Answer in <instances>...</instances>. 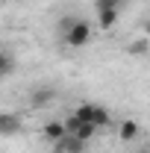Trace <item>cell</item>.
Listing matches in <instances>:
<instances>
[{
	"mask_svg": "<svg viewBox=\"0 0 150 153\" xmlns=\"http://www.w3.org/2000/svg\"><path fill=\"white\" fill-rule=\"evenodd\" d=\"M56 153H85V141H79L74 133H68L62 141H56Z\"/></svg>",
	"mask_w": 150,
	"mask_h": 153,
	"instance_id": "277c9868",
	"label": "cell"
},
{
	"mask_svg": "<svg viewBox=\"0 0 150 153\" xmlns=\"http://www.w3.org/2000/svg\"><path fill=\"white\" fill-rule=\"evenodd\" d=\"M12 68H15V59H12V53H3V65H0V76H9V74H12Z\"/></svg>",
	"mask_w": 150,
	"mask_h": 153,
	"instance_id": "7c38bea8",
	"label": "cell"
},
{
	"mask_svg": "<svg viewBox=\"0 0 150 153\" xmlns=\"http://www.w3.org/2000/svg\"><path fill=\"white\" fill-rule=\"evenodd\" d=\"M97 130H100L97 124H85V121H82V124L74 130V135L79 138V141H85V144H88V138H94V135H97Z\"/></svg>",
	"mask_w": 150,
	"mask_h": 153,
	"instance_id": "30bf717a",
	"label": "cell"
},
{
	"mask_svg": "<svg viewBox=\"0 0 150 153\" xmlns=\"http://www.w3.org/2000/svg\"><path fill=\"white\" fill-rule=\"evenodd\" d=\"M118 15H121V9H103V12H97V27L100 30H112L118 24Z\"/></svg>",
	"mask_w": 150,
	"mask_h": 153,
	"instance_id": "ba28073f",
	"label": "cell"
},
{
	"mask_svg": "<svg viewBox=\"0 0 150 153\" xmlns=\"http://www.w3.org/2000/svg\"><path fill=\"white\" fill-rule=\"evenodd\" d=\"M74 115L79 118V121H85V124H97L100 130L112 124V115L106 112L100 103H79V106L74 109Z\"/></svg>",
	"mask_w": 150,
	"mask_h": 153,
	"instance_id": "7a4b0ae2",
	"label": "cell"
},
{
	"mask_svg": "<svg viewBox=\"0 0 150 153\" xmlns=\"http://www.w3.org/2000/svg\"><path fill=\"white\" fill-rule=\"evenodd\" d=\"M59 36L68 47H85L94 38V24L85 18H62L59 21Z\"/></svg>",
	"mask_w": 150,
	"mask_h": 153,
	"instance_id": "6da1fadb",
	"label": "cell"
},
{
	"mask_svg": "<svg viewBox=\"0 0 150 153\" xmlns=\"http://www.w3.org/2000/svg\"><path fill=\"white\" fill-rule=\"evenodd\" d=\"M138 133H141V124L132 121V118H124L118 124V138L121 141H132V138H138Z\"/></svg>",
	"mask_w": 150,
	"mask_h": 153,
	"instance_id": "5b68a950",
	"label": "cell"
},
{
	"mask_svg": "<svg viewBox=\"0 0 150 153\" xmlns=\"http://www.w3.org/2000/svg\"><path fill=\"white\" fill-rule=\"evenodd\" d=\"M18 115H12V112H6V115H0V133L3 135H15L18 133Z\"/></svg>",
	"mask_w": 150,
	"mask_h": 153,
	"instance_id": "9c48e42d",
	"label": "cell"
},
{
	"mask_svg": "<svg viewBox=\"0 0 150 153\" xmlns=\"http://www.w3.org/2000/svg\"><path fill=\"white\" fill-rule=\"evenodd\" d=\"M127 53H130V56H147V53H150V38L147 36L132 38L130 44H127Z\"/></svg>",
	"mask_w": 150,
	"mask_h": 153,
	"instance_id": "52a82bcc",
	"label": "cell"
},
{
	"mask_svg": "<svg viewBox=\"0 0 150 153\" xmlns=\"http://www.w3.org/2000/svg\"><path fill=\"white\" fill-rule=\"evenodd\" d=\"M53 97H56L53 88H44V85H41V88H36V91L30 94V106H33V109H44V106L53 103Z\"/></svg>",
	"mask_w": 150,
	"mask_h": 153,
	"instance_id": "8992f818",
	"label": "cell"
},
{
	"mask_svg": "<svg viewBox=\"0 0 150 153\" xmlns=\"http://www.w3.org/2000/svg\"><path fill=\"white\" fill-rule=\"evenodd\" d=\"M141 33L150 38V18H144V21H141Z\"/></svg>",
	"mask_w": 150,
	"mask_h": 153,
	"instance_id": "4fadbf2b",
	"label": "cell"
},
{
	"mask_svg": "<svg viewBox=\"0 0 150 153\" xmlns=\"http://www.w3.org/2000/svg\"><path fill=\"white\" fill-rule=\"evenodd\" d=\"M41 135L56 144V141H62V138L68 135V124H65V121H47V124L41 127Z\"/></svg>",
	"mask_w": 150,
	"mask_h": 153,
	"instance_id": "3957f363",
	"label": "cell"
},
{
	"mask_svg": "<svg viewBox=\"0 0 150 153\" xmlns=\"http://www.w3.org/2000/svg\"><path fill=\"white\" fill-rule=\"evenodd\" d=\"M132 153H150V147H138V150H132Z\"/></svg>",
	"mask_w": 150,
	"mask_h": 153,
	"instance_id": "5bb4252c",
	"label": "cell"
},
{
	"mask_svg": "<svg viewBox=\"0 0 150 153\" xmlns=\"http://www.w3.org/2000/svg\"><path fill=\"white\" fill-rule=\"evenodd\" d=\"M124 0H94V12H103V9H121Z\"/></svg>",
	"mask_w": 150,
	"mask_h": 153,
	"instance_id": "8fae6325",
	"label": "cell"
}]
</instances>
